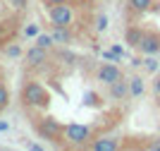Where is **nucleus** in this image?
<instances>
[{
    "instance_id": "obj_15",
    "label": "nucleus",
    "mask_w": 160,
    "mask_h": 151,
    "mask_svg": "<svg viewBox=\"0 0 160 151\" xmlns=\"http://www.w3.org/2000/svg\"><path fill=\"white\" fill-rule=\"evenodd\" d=\"M7 103H10V91H7V86L2 84V82H0V105L5 108Z\"/></svg>"
},
{
    "instance_id": "obj_19",
    "label": "nucleus",
    "mask_w": 160,
    "mask_h": 151,
    "mask_svg": "<svg viewBox=\"0 0 160 151\" xmlns=\"http://www.w3.org/2000/svg\"><path fill=\"white\" fill-rule=\"evenodd\" d=\"M27 36H38V26H36V24H29L27 26Z\"/></svg>"
},
{
    "instance_id": "obj_7",
    "label": "nucleus",
    "mask_w": 160,
    "mask_h": 151,
    "mask_svg": "<svg viewBox=\"0 0 160 151\" xmlns=\"http://www.w3.org/2000/svg\"><path fill=\"white\" fill-rule=\"evenodd\" d=\"M27 62L31 67H38L43 62H48V48H41V46H31L27 51Z\"/></svg>"
},
{
    "instance_id": "obj_3",
    "label": "nucleus",
    "mask_w": 160,
    "mask_h": 151,
    "mask_svg": "<svg viewBox=\"0 0 160 151\" xmlns=\"http://www.w3.org/2000/svg\"><path fill=\"white\" fill-rule=\"evenodd\" d=\"M48 17L53 22V26H72L74 22V7L67 3H58V5H48Z\"/></svg>"
},
{
    "instance_id": "obj_26",
    "label": "nucleus",
    "mask_w": 160,
    "mask_h": 151,
    "mask_svg": "<svg viewBox=\"0 0 160 151\" xmlns=\"http://www.w3.org/2000/svg\"><path fill=\"white\" fill-rule=\"evenodd\" d=\"M0 113H2V105H0Z\"/></svg>"
},
{
    "instance_id": "obj_4",
    "label": "nucleus",
    "mask_w": 160,
    "mask_h": 151,
    "mask_svg": "<svg viewBox=\"0 0 160 151\" xmlns=\"http://www.w3.org/2000/svg\"><path fill=\"white\" fill-rule=\"evenodd\" d=\"M62 130H65V125H60V122L53 120V118H41L38 122H36V132H38L43 139L60 142V139H62Z\"/></svg>"
},
{
    "instance_id": "obj_2",
    "label": "nucleus",
    "mask_w": 160,
    "mask_h": 151,
    "mask_svg": "<svg viewBox=\"0 0 160 151\" xmlns=\"http://www.w3.org/2000/svg\"><path fill=\"white\" fill-rule=\"evenodd\" d=\"M62 139H65L67 146H88L91 139H93V132L88 125H81V122H69L62 130Z\"/></svg>"
},
{
    "instance_id": "obj_13",
    "label": "nucleus",
    "mask_w": 160,
    "mask_h": 151,
    "mask_svg": "<svg viewBox=\"0 0 160 151\" xmlns=\"http://www.w3.org/2000/svg\"><path fill=\"white\" fill-rule=\"evenodd\" d=\"M129 94H132V96H141V94H143V79L141 77L129 79Z\"/></svg>"
},
{
    "instance_id": "obj_18",
    "label": "nucleus",
    "mask_w": 160,
    "mask_h": 151,
    "mask_svg": "<svg viewBox=\"0 0 160 151\" xmlns=\"http://www.w3.org/2000/svg\"><path fill=\"white\" fill-rule=\"evenodd\" d=\"M146 70H148V72H155V70H158V62L153 60V55H148V60H146Z\"/></svg>"
},
{
    "instance_id": "obj_8",
    "label": "nucleus",
    "mask_w": 160,
    "mask_h": 151,
    "mask_svg": "<svg viewBox=\"0 0 160 151\" xmlns=\"http://www.w3.org/2000/svg\"><path fill=\"white\" fill-rule=\"evenodd\" d=\"M91 151H117L120 149V142L115 137H100V139H93L91 144H88Z\"/></svg>"
},
{
    "instance_id": "obj_23",
    "label": "nucleus",
    "mask_w": 160,
    "mask_h": 151,
    "mask_svg": "<svg viewBox=\"0 0 160 151\" xmlns=\"http://www.w3.org/2000/svg\"><path fill=\"white\" fill-rule=\"evenodd\" d=\"M46 5H58V3H69V0H43Z\"/></svg>"
},
{
    "instance_id": "obj_14",
    "label": "nucleus",
    "mask_w": 160,
    "mask_h": 151,
    "mask_svg": "<svg viewBox=\"0 0 160 151\" xmlns=\"http://www.w3.org/2000/svg\"><path fill=\"white\" fill-rule=\"evenodd\" d=\"M53 43H55V39L50 34H38L36 36V46H41V48H53Z\"/></svg>"
},
{
    "instance_id": "obj_10",
    "label": "nucleus",
    "mask_w": 160,
    "mask_h": 151,
    "mask_svg": "<svg viewBox=\"0 0 160 151\" xmlns=\"http://www.w3.org/2000/svg\"><path fill=\"white\" fill-rule=\"evenodd\" d=\"M53 39L60 41V43H72V34H69V26H55Z\"/></svg>"
},
{
    "instance_id": "obj_20",
    "label": "nucleus",
    "mask_w": 160,
    "mask_h": 151,
    "mask_svg": "<svg viewBox=\"0 0 160 151\" xmlns=\"http://www.w3.org/2000/svg\"><path fill=\"white\" fill-rule=\"evenodd\" d=\"M146 149H151V151H160V139H158V142H151Z\"/></svg>"
},
{
    "instance_id": "obj_21",
    "label": "nucleus",
    "mask_w": 160,
    "mask_h": 151,
    "mask_svg": "<svg viewBox=\"0 0 160 151\" xmlns=\"http://www.w3.org/2000/svg\"><path fill=\"white\" fill-rule=\"evenodd\" d=\"M105 24H108L105 17H98V31H103V29H105Z\"/></svg>"
},
{
    "instance_id": "obj_25",
    "label": "nucleus",
    "mask_w": 160,
    "mask_h": 151,
    "mask_svg": "<svg viewBox=\"0 0 160 151\" xmlns=\"http://www.w3.org/2000/svg\"><path fill=\"white\" fill-rule=\"evenodd\" d=\"M0 130H7V125H5V122H0Z\"/></svg>"
},
{
    "instance_id": "obj_1",
    "label": "nucleus",
    "mask_w": 160,
    "mask_h": 151,
    "mask_svg": "<svg viewBox=\"0 0 160 151\" xmlns=\"http://www.w3.org/2000/svg\"><path fill=\"white\" fill-rule=\"evenodd\" d=\"M19 99H22V103L29 105V108H41V111H46L48 105H50V94L46 91V86H43V84L33 82V79L22 86Z\"/></svg>"
},
{
    "instance_id": "obj_9",
    "label": "nucleus",
    "mask_w": 160,
    "mask_h": 151,
    "mask_svg": "<svg viewBox=\"0 0 160 151\" xmlns=\"http://www.w3.org/2000/svg\"><path fill=\"white\" fill-rule=\"evenodd\" d=\"M129 94V82H124V79H117V82H112V84H110V96H112V99H124V96H127Z\"/></svg>"
},
{
    "instance_id": "obj_24",
    "label": "nucleus",
    "mask_w": 160,
    "mask_h": 151,
    "mask_svg": "<svg viewBox=\"0 0 160 151\" xmlns=\"http://www.w3.org/2000/svg\"><path fill=\"white\" fill-rule=\"evenodd\" d=\"M153 89H155V94H158V96H160V77H158V79H155V82H153Z\"/></svg>"
},
{
    "instance_id": "obj_17",
    "label": "nucleus",
    "mask_w": 160,
    "mask_h": 151,
    "mask_svg": "<svg viewBox=\"0 0 160 151\" xmlns=\"http://www.w3.org/2000/svg\"><path fill=\"white\" fill-rule=\"evenodd\" d=\"M5 53H7V55H12V58H17V55H22V48L19 46H7Z\"/></svg>"
},
{
    "instance_id": "obj_16",
    "label": "nucleus",
    "mask_w": 160,
    "mask_h": 151,
    "mask_svg": "<svg viewBox=\"0 0 160 151\" xmlns=\"http://www.w3.org/2000/svg\"><path fill=\"white\" fill-rule=\"evenodd\" d=\"M84 103H86V105H98L100 101H98L96 94H86V96H84Z\"/></svg>"
},
{
    "instance_id": "obj_12",
    "label": "nucleus",
    "mask_w": 160,
    "mask_h": 151,
    "mask_svg": "<svg viewBox=\"0 0 160 151\" xmlns=\"http://www.w3.org/2000/svg\"><path fill=\"white\" fill-rule=\"evenodd\" d=\"M129 7H132L134 12L143 14V12H148V10L153 7V0H129Z\"/></svg>"
},
{
    "instance_id": "obj_11",
    "label": "nucleus",
    "mask_w": 160,
    "mask_h": 151,
    "mask_svg": "<svg viewBox=\"0 0 160 151\" xmlns=\"http://www.w3.org/2000/svg\"><path fill=\"white\" fill-rule=\"evenodd\" d=\"M141 36H143V31H141V29H136V26L127 29V34H124L127 43H129V46H136V48H139V43H141Z\"/></svg>"
},
{
    "instance_id": "obj_5",
    "label": "nucleus",
    "mask_w": 160,
    "mask_h": 151,
    "mask_svg": "<svg viewBox=\"0 0 160 151\" xmlns=\"http://www.w3.org/2000/svg\"><path fill=\"white\" fill-rule=\"evenodd\" d=\"M139 51L143 53V55H155V53H160V34L158 31H143Z\"/></svg>"
},
{
    "instance_id": "obj_22",
    "label": "nucleus",
    "mask_w": 160,
    "mask_h": 151,
    "mask_svg": "<svg viewBox=\"0 0 160 151\" xmlns=\"http://www.w3.org/2000/svg\"><path fill=\"white\" fill-rule=\"evenodd\" d=\"M7 3H12L14 7H24L27 5V0H7Z\"/></svg>"
},
{
    "instance_id": "obj_6",
    "label": "nucleus",
    "mask_w": 160,
    "mask_h": 151,
    "mask_svg": "<svg viewBox=\"0 0 160 151\" xmlns=\"http://www.w3.org/2000/svg\"><path fill=\"white\" fill-rule=\"evenodd\" d=\"M96 77H98V82H103V84H112V82H117V79H122V70L117 65H112V62H103V65L98 67V72H96Z\"/></svg>"
}]
</instances>
